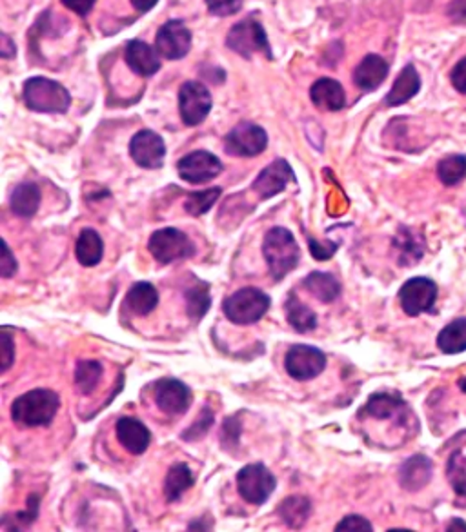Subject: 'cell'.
<instances>
[{"label": "cell", "mask_w": 466, "mask_h": 532, "mask_svg": "<svg viewBox=\"0 0 466 532\" xmlns=\"http://www.w3.org/2000/svg\"><path fill=\"white\" fill-rule=\"evenodd\" d=\"M223 190L221 188H212L206 191H194L190 193V197L185 202V210L186 213H190L192 217H201L204 213H208L215 202L219 201Z\"/></svg>", "instance_id": "cell-36"}, {"label": "cell", "mask_w": 466, "mask_h": 532, "mask_svg": "<svg viewBox=\"0 0 466 532\" xmlns=\"http://www.w3.org/2000/svg\"><path fill=\"white\" fill-rule=\"evenodd\" d=\"M446 474L457 496L466 498V454L462 451H455L450 456Z\"/></svg>", "instance_id": "cell-37"}, {"label": "cell", "mask_w": 466, "mask_h": 532, "mask_svg": "<svg viewBox=\"0 0 466 532\" xmlns=\"http://www.w3.org/2000/svg\"><path fill=\"white\" fill-rule=\"evenodd\" d=\"M119 443L131 454H142L151 443L149 429L137 418H120L115 427Z\"/></svg>", "instance_id": "cell-17"}, {"label": "cell", "mask_w": 466, "mask_h": 532, "mask_svg": "<svg viewBox=\"0 0 466 532\" xmlns=\"http://www.w3.org/2000/svg\"><path fill=\"white\" fill-rule=\"evenodd\" d=\"M309 253L316 260H330L336 253H338V244L332 240H325V242H318L316 238L309 237Z\"/></svg>", "instance_id": "cell-42"}, {"label": "cell", "mask_w": 466, "mask_h": 532, "mask_svg": "<svg viewBox=\"0 0 466 532\" xmlns=\"http://www.w3.org/2000/svg\"><path fill=\"white\" fill-rule=\"evenodd\" d=\"M214 422H215V418H214L212 409L210 407H204L201 411V415L197 416V420L181 434V438L185 442H197V440H201V438H204L208 434V431L212 429Z\"/></svg>", "instance_id": "cell-38"}, {"label": "cell", "mask_w": 466, "mask_h": 532, "mask_svg": "<svg viewBox=\"0 0 466 532\" xmlns=\"http://www.w3.org/2000/svg\"><path fill=\"white\" fill-rule=\"evenodd\" d=\"M126 305L137 316H147L159 305V293L149 282H137L126 294Z\"/></svg>", "instance_id": "cell-24"}, {"label": "cell", "mask_w": 466, "mask_h": 532, "mask_svg": "<svg viewBox=\"0 0 466 532\" xmlns=\"http://www.w3.org/2000/svg\"><path fill=\"white\" fill-rule=\"evenodd\" d=\"M17 273V260L8 246V242L3 244V258H0V275L3 278H12Z\"/></svg>", "instance_id": "cell-43"}, {"label": "cell", "mask_w": 466, "mask_h": 532, "mask_svg": "<svg viewBox=\"0 0 466 532\" xmlns=\"http://www.w3.org/2000/svg\"><path fill=\"white\" fill-rule=\"evenodd\" d=\"M277 512L290 528H302L312 514V503L306 496H288Z\"/></svg>", "instance_id": "cell-29"}, {"label": "cell", "mask_w": 466, "mask_h": 532, "mask_svg": "<svg viewBox=\"0 0 466 532\" xmlns=\"http://www.w3.org/2000/svg\"><path fill=\"white\" fill-rule=\"evenodd\" d=\"M195 483V478L186 463H176L170 467L166 480H165V496L168 503L179 501L181 496L192 489Z\"/></svg>", "instance_id": "cell-30"}, {"label": "cell", "mask_w": 466, "mask_h": 532, "mask_svg": "<svg viewBox=\"0 0 466 532\" xmlns=\"http://www.w3.org/2000/svg\"><path fill=\"white\" fill-rule=\"evenodd\" d=\"M336 530L338 532H372L374 527L366 518L357 516V514H350L339 521Z\"/></svg>", "instance_id": "cell-40"}, {"label": "cell", "mask_w": 466, "mask_h": 532, "mask_svg": "<svg viewBox=\"0 0 466 532\" xmlns=\"http://www.w3.org/2000/svg\"><path fill=\"white\" fill-rule=\"evenodd\" d=\"M147 251L159 264H172L176 260H185L195 257V244L176 228H165L155 231L147 242Z\"/></svg>", "instance_id": "cell-5"}, {"label": "cell", "mask_w": 466, "mask_h": 532, "mask_svg": "<svg viewBox=\"0 0 466 532\" xmlns=\"http://www.w3.org/2000/svg\"><path fill=\"white\" fill-rule=\"evenodd\" d=\"M39 503H41V498L37 494H32L30 499H28V509L15 516L17 519H21V525L28 527L30 523L35 521V518L39 516Z\"/></svg>", "instance_id": "cell-46"}, {"label": "cell", "mask_w": 466, "mask_h": 532, "mask_svg": "<svg viewBox=\"0 0 466 532\" xmlns=\"http://www.w3.org/2000/svg\"><path fill=\"white\" fill-rule=\"evenodd\" d=\"M437 347L446 354L466 350V318L450 322L437 336Z\"/></svg>", "instance_id": "cell-32"}, {"label": "cell", "mask_w": 466, "mask_h": 532, "mask_svg": "<svg viewBox=\"0 0 466 532\" xmlns=\"http://www.w3.org/2000/svg\"><path fill=\"white\" fill-rule=\"evenodd\" d=\"M192 32L183 21L166 23L155 39V50L168 61H179L190 53Z\"/></svg>", "instance_id": "cell-15"}, {"label": "cell", "mask_w": 466, "mask_h": 532, "mask_svg": "<svg viewBox=\"0 0 466 532\" xmlns=\"http://www.w3.org/2000/svg\"><path fill=\"white\" fill-rule=\"evenodd\" d=\"M24 102L37 113H66L71 104V95L55 80L33 77L24 84Z\"/></svg>", "instance_id": "cell-3"}, {"label": "cell", "mask_w": 466, "mask_h": 532, "mask_svg": "<svg viewBox=\"0 0 466 532\" xmlns=\"http://www.w3.org/2000/svg\"><path fill=\"white\" fill-rule=\"evenodd\" d=\"M304 287L323 303H332L341 294V284L338 282V278L330 273L321 271L309 273L304 280Z\"/></svg>", "instance_id": "cell-27"}, {"label": "cell", "mask_w": 466, "mask_h": 532, "mask_svg": "<svg viewBox=\"0 0 466 532\" xmlns=\"http://www.w3.org/2000/svg\"><path fill=\"white\" fill-rule=\"evenodd\" d=\"M268 145V135L261 126L243 122L224 138V149L233 156H257Z\"/></svg>", "instance_id": "cell-12"}, {"label": "cell", "mask_w": 466, "mask_h": 532, "mask_svg": "<svg viewBox=\"0 0 466 532\" xmlns=\"http://www.w3.org/2000/svg\"><path fill=\"white\" fill-rule=\"evenodd\" d=\"M129 154L138 167L159 169L166 156V145L161 135L149 129H142L131 138Z\"/></svg>", "instance_id": "cell-14"}, {"label": "cell", "mask_w": 466, "mask_h": 532, "mask_svg": "<svg viewBox=\"0 0 466 532\" xmlns=\"http://www.w3.org/2000/svg\"><path fill=\"white\" fill-rule=\"evenodd\" d=\"M179 111L186 126H199L212 111V95L197 80H188L179 89Z\"/></svg>", "instance_id": "cell-9"}, {"label": "cell", "mask_w": 466, "mask_h": 532, "mask_svg": "<svg viewBox=\"0 0 466 532\" xmlns=\"http://www.w3.org/2000/svg\"><path fill=\"white\" fill-rule=\"evenodd\" d=\"M401 307L408 316H419L423 313H430L437 300V285L433 280L417 276L404 282L399 291Z\"/></svg>", "instance_id": "cell-11"}, {"label": "cell", "mask_w": 466, "mask_h": 532, "mask_svg": "<svg viewBox=\"0 0 466 532\" xmlns=\"http://www.w3.org/2000/svg\"><path fill=\"white\" fill-rule=\"evenodd\" d=\"M291 181H293L291 165L284 158H277L259 173L255 182L252 184V191L259 197V201H268L282 193Z\"/></svg>", "instance_id": "cell-16"}, {"label": "cell", "mask_w": 466, "mask_h": 532, "mask_svg": "<svg viewBox=\"0 0 466 532\" xmlns=\"http://www.w3.org/2000/svg\"><path fill=\"white\" fill-rule=\"evenodd\" d=\"M270 305L271 298L264 291L257 287H244L223 302V311L230 322L237 325H250L259 322L268 313Z\"/></svg>", "instance_id": "cell-4"}, {"label": "cell", "mask_w": 466, "mask_h": 532, "mask_svg": "<svg viewBox=\"0 0 466 532\" xmlns=\"http://www.w3.org/2000/svg\"><path fill=\"white\" fill-rule=\"evenodd\" d=\"M421 89V79H419V73L417 70L408 64L401 73L399 77L395 79L392 89L388 91V95L385 97V104L390 106V107H395V106H403L406 104L408 100H412Z\"/></svg>", "instance_id": "cell-23"}, {"label": "cell", "mask_w": 466, "mask_h": 532, "mask_svg": "<svg viewBox=\"0 0 466 532\" xmlns=\"http://www.w3.org/2000/svg\"><path fill=\"white\" fill-rule=\"evenodd\" d=\"M61 3H62L68 10H71L73 14H77V15H81V17H86V15L93 10V6H95L97 0H61Z\"/></svg>", "instance_id": "cell-47"}, {"label": "cell", "mask_w": 466, "mask_h": 532, "mask_svg": "<svg viewBox=\"0 0 466 532\" xmlns=\"http://www.w3.org/2000/svg\"><path fill=\"white\" fill-rule=\"evenodd\" d=\"M437 176L444 186H455L466 176V156L450 154L437 165Z\"/></svg>", "instance_id": "cell-34"}, {"label": "cell", "mask_w": 466, "mask_h": 532, "mask_svg": "<svg viewBox=\"0 0 466 532\" xmlns=\"http://www.w3.org/2000/svg\"><path fill=\"white\" fill-rule=\"evenodd\" d=\"M179 176L190 184H206L223 173V162L210 151H194L183 156L177 163Z\"/></svg>", "instance_id": "cell-10"}, {"label": "cell", "mask_w": 466, "mask_h": 532, "mask_svg": "<svg viewBox=\"0 0 466 532\" xmlns=\"http://www.w3.org/2000/svg\"><path fill=\"white\" fill-rule=\"evenodd\" d=\"M239 436H241V424L237 422V418H228L223 425V434H221L223 447L228 451L235 449L239 443Z\"/></svg>", "instance_id": "cell-41"}, {"label": "cell", "mask_w": 466, "mask_h": 532, "mask_svg": "<svg viewBox=\"0 0 466 532\" xmlns=\"http://www.w3.org/2000/svg\"><path fill=\"white\" fill-rule=\"evenodd\" d=\"M450 80H452V86L459 93L466 95V57L453 66V70L450 73Z\"/></svg>", "instance_id": "cell-44"}, {"label": "cell", "mask_w": 466, "mask_h": 532, "mask_svg": "<svg viewBox=\"0 0 466 532\" xmlns=\"http://www.w3.org/2000/svg\"><path fill=\"white\" fill-rule=\"evenodd\" d=\"M309 98L316 107L325 111H341L347 104V95L343 86L334 79H319L309 88Z\"/></svg>", "instance_id": "cell-20"}, {"label": "cell", "mask_w": 466, "mask_h": 532, "mask_svg": "<svg viewBox=\"0 0 466 532\" xmlns=\"http://www.w3.org/2000/svg\"><path fill=\"white\" fill-rule=\"evenodd\" d=\"M286 318L288 323L297 331V332H309L318 327V314L304 305L295 293L288 294V300L284 303Z\"/></svg>", "instance_id": "cell-28"}, {"label": "cell", "mask_w": 466, "mask_h": 532, "mask_svg": "<svg viewBox=\"0 0 466 532\" xmlns=\"http://www.w3.org/2000/svg\"><path fill=\"white\" fill-rule=\"evenodd\" d=\"M430 478H432V462L423 454H415L410 460H406L399 472L401 487L410 492H417L423 487H426Z\"/></svg>", "instance_id": "cell-22"}, {"label": "cell", "mask_w": 466, "mask_h": 532, "mask_svg": "<svg viewBox=\"0 0 466 532\" xmlns=\"http://www.w3.org/2000/svg\"><path fill=\"white\" fill-rule=\"evenodd\" d=\"M206 6L217 17H230L241 12L243 0H206Z\"/></svg>", "instance_id": "cell-39"}, {"label": "cell", "mask_w": 466, "mask_h": 532, "mask_svg": "<svg viewBox=\"0 0 466 532\" xmlns=\"http://www.w3.org/2000/svg\"><path fill=\"white\" fill-rule=\"evenodd\" d=\"M61 407V397L50 389H33L15 398L12 404V420L21 427L50 425Z\"/></svg>", "instance_id": "cell-1"}, {"label": "cell", "mask_w": 466, "mask_h": 532, "mask_svg": "<svg viewBox=\"0 0 466 532\" xmlns=\"http://www.w3.org/2000/svg\"><path fill=\"white\" fill-rule=\"evenodd\" d=\"M361 415L376 418V420H392V418L404 420V416L408 415V407L403 402V398L397 395L376 393L370 397V400L366 402L359 416Z\"/></svg>", "instance_id": "cell-19"}, {"label": "cell", "mask_w": 466, "mask_h": 532, "mask_svg": "<svg viewBox=\"0 0 466 532\" xmlns=\"http://www.w3.org/2000/svg\"><path fill=\"white\" fill-rule=\"evenodd\" d=\"M153 397L157 407L170 416H181L192 406L190 387L177 378H165L155 382Z\"/></svg>", "instance_id": "cell-13"}, {"label": "cell", "mask_w": 466, "mask_h": 532, "mask_svg": "<svg viewBox=\"0 0 466 532\" xmlns=\"http://www.w3.org/2000/svg\"><path fill=\"white\" fill-rule=\"evenodd\" d=\"M126 62L133 73L140 77H151L161 70V55L142 41H131L126 46Z\"/></svg>", "instance_id": "cell-18"}, {"label": "cell", "mask_w": 466, "mask_h": 532, "mask_svg": "<svg viewBox=\"0 0 466 532\" xmlns=\"http://www.w3.org/2000/svg\"><path fill=\"white\" fill-rule=\"evenodd\" d=\"M450 15L455 21L466 19V0H453L452 6H450Z\"/></svg>", "instance_id": "cell-48"}, {"label": "cell", "mask_w": 466, "mask_h": 532, "mask_svg": "<svg viewBox=\"0 0 466 532\" xmlns=\"http://www.w3.org/2000/svg\"><path fill=\"white\" fill-rule=\"evenodd\" d=\"M262 255L268 264L270 275L273 280L281 282L288 273H291L299 260H300V249L286 228H271L262 242Z\"/></svg>", "instance_id": "cell-2"}, {"label": "cell", "mask_w": 466, "mask_h": 532, "mask_svg": "<svg viewBox=\"0 0 466 532\" xmlns=\"http://www.w3.org/2000/svg\"><path fill=\"white\" fill-rule=\"evenodd\" d=\"M388 75V62L379 55H366L354 71V82L365 91L377 89Z\"/></svg>", "instance_id": "cell-21"}, {"label": "cell", "mask_w": 466, "mask_h": 532, "mask_svg": "<svg viewBox=\"0 0 466 532\" xmlns=\"http://www.w3.org/2000/svg\"><path fill=\"white\" fill-rule=\"evenodd\" d=\"M12 211L21 219H32L41 206V190L33 182L19 184L10 199Z\"/></svg>", "instance_id": "cell-26"}, {"label": "cell", "mask_w": 466, "mask_h": 532, "mask_svg": "<svg viewBox=\"0 0 466 532\" xmlns=\"http://www.w3.org/2000/svg\"><path fill=\"white\" fill-rule=\"evenodd\" d=\"M394 247L399 253V264L401 266H412L417 260H421L424 253V242L419 235H415L412 229L403 228L399 235L394 240Z\"/></svg>", "instance_id": "cell-31"}, {"label": "cell", "mask_w": 466, "mask_h": 532, "mask_svg": "<svg viewBox=\"0 0 466 532\" xmlns=\"http://www.w3.org/2000/svg\"><path fill=\"white\" fill-rule=\"evenodd\" d=\"M286 373L297 382H308L319 377L327 368L325 352L314 345H291L284 359Z\"/></svg>", "instance_id": "cell-6"}, {"label": "cell", "mask_w": 466, "mask_h": 532, "mask_svg": "<svg viewBox=\"0 0 466 532\" xmlns=\"http://www.w3.org/2000/svg\"><path fill=\"white\" fill-rule=\"evenodd\" d=\"M157 3H159V0H131V5L135 6V10H138L142 14L149 12Z\"/></svg>", "instance_id": "cell-49"}, {"label": "cell", "mask_w": 466, "mask_h": 532, "mask_svg": "<svg viewBox=\"0 0 466 532\" xmlns=\"http://www.w3.org/2000/svg\"><path fill=\"white\" fill-rule=\"evenodd\" d=\"M459 387H461L462 393H466V378H462V380L459 382Z\"/></svg>", "instance_id": "cell-51"}, {"label": "cell", "mask_w": 466, "mask_h": 532, "mask_svg": "<svg viewBox=\"0 0 466 532\" xmlns=\"http://www.w3.org/2000/svg\"><path fill=\"white\" fill-rule=\"evenodd\" d=\"M277 489V480L262 463H252L237 472V490L252 505H262Z\"/></svg>", "instance_id": "cell-7"}, {"label": "cell", "mask_w": 466, "mask_h": 532, "mask_svg": "<svg viewBox=\"0 0 466 532\" xmlns=\"http://www.w3.org/2000/svg\"><path fill=\"white\" fill-rule=\"evenodd\" d=\"M104 255V242L95 229H82L77 244H75V257L81 266L95 267L100 264Z\"/></svg>", "instance_id": "cell-25"}, {"label": "cell", "mask_w": 466, "mask_h": 532, "mask_svg": "<svg viewBox=\"0 0 466 532\" xmlns=\"http://www.w3.org/2000/svg\"><path fill=\"white\" fill-rule=\"evenodd\" d=\"M100 377H102V366L93 360L79 362L75 369V384L82 395H91L97 389Z\"/></svg>", "instance_id": "cell-35"}, {"label": "cell", "mask_w": 466, "mask_h": 532, "mask_svg": "<svg viewBox=\"0 0 466 532\" xmlns=\"http://www.w3.org/2000/svg\"><path fill=\"white\" fill-rule=\"evenodd\" d=\"M185 298H186V313L194 322H199L210 311L212 296L208 291V284L195 282L190 289H186Z\"/></svg>", "instance_id": "cell-33"}, {"label": "cell", "mask_w": 466, "mask_h": 532, "mask_svg": "<svg viewBox=\"0 0 466 532\" xmlns=\"http://www.w3.org/2000/svg\"><path fill=\"white\" fill-rule=\"evenodd\" d=\"M15 362V343L8 332H3V373H6Z\"/></svg>", "instance_id": "cell-45"}, {"label": "cell", "mask_w": 466, "mask_h": 532, "mask_svg": "<svg viewBox=\"0 0 466 532\" xmlns=\"http://www.w3.org/2000/svg\"><path fill=\"white\" fill-rule=\"evenodd\" d=\"M226 44L230 50H233L244 59H250L255 53H264L268 59H271L270 42L264 33V28L255 19H246L235 24L228 33Z\"/></svg>", "instance_id": "cell-8"}, {"label": "cell", "mask_w": 466, "mask_h": 532, "mask_svg": "<svg viewBox=\"0 0 466 532\" xmlns=\"http://www.w3.org/2000/svg\"><path fill=\"white\" fill-rule=\"evenodd\" d=\"M457 528H461V530H466V523H464V521H461V519H452V525H450L446 530H457Z\"/></svg>", "instance_id": "cell-50"}]
</instances>
